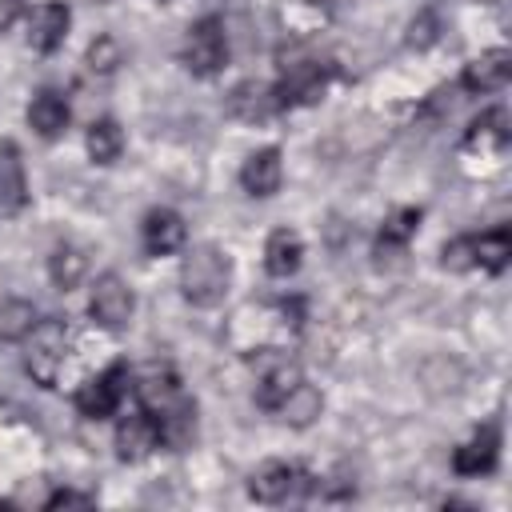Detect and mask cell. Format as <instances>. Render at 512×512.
<instances>
[{
	"instance_id": "14",
	"label": "cell",
	"mask_w": 512,
	"mask_h": 512,
	"mask_svg": "<svg viewBox=\"0 0 512 512\" xmlns=\"http://www.w3.org/2000/svg\"><path fill=\"white\" fill-rule=\"evenodd\" d=\"M228 112L236 120H248V124H260L268 116L280 112V100H276V88L264 84V80H244L228 92Z\"/></svg>"
},
{
	"instance_id": "26",
	"label": "cell",
	"mask_w": 512,
	"mask_h": 512,
	"mask_svg": "<svg viewBox=\"0 0 512 512\" xmlns=\"http://www.w3.org/2000/svg\"><path fill=\"white\" fill-rule=\"evenodd\" d=\"M84 64H88L96 76H108V72H116V68L124 64V48H120V40H116V36H108V32H100V36L88 44V52H84Z\"/></svg>"
},
{
	"instance_id": "18",
	"label": "cell",
	"mask_w": 512,
	"mask_h": 512,
	"mask_svg": "<svg viewBox=\"0 0 512 512\" xmlns=\"http://www.w3.org/2000/svg\"><path fill=\"white\" fill-rule=\"evenodd\" d=\"M300 260H304V240H300V232L276 228V232L268 236V244H264V268H268V276L288 280V276L300 268Z\"/></svg>"
},
{
	"instance_id": "30",
	"label": "cell",
	"mask_w": 512,
	"mask_h": 512,
	"mask_svg": "<svg viewBox=\"0 0 512 512\" xmlns=\"http://www.w3.org/2000/svg\"><path fill=\"white\" fill-rule=\"evenodd\" d=\"M24 8H28V0H0V32H8L24 16Z\"/></svg>"
},
{
	"instance_id": "13",
	"label": "cell",
	"mask_w": 512,
	"mask_h": 512,
	"mask_svg": "<svg viewBox=\"0 0 512 512\" xmlns=\"http://www.w3.org/2000/svg\"><path fill=\"white\" fill-rule=\"evenodd\" d=\"M140 240H144V252L148 256H168L176 248H184L188 240V228H184V216L172 212V208H152L140 224Z\"/></svg>"
},
{
	"instance_id": "16",
	"label": "cell",
	"mask_w": 512,
	"mask_h": 512,
	"mask_svg": "<svg viewBox=\"0 0 512 512\" xmlns=\"http://www.w3.org/2000/svg\"><path fill=\"white\" fill-rule=\"evenodd\" d=\"M28 204V176H24V160L20 148L12 140L0 144V216H12Z\"/></svg>"
},
{
	"instance_id": "2",
	"label": "cell",
	"mask_w": 512,
	"mask_h": 512,
	"mask_svg": "<svg viewBox=\"0 0 512 512\" xmlns=\"http://www.w3.org/2000/svg\"><path fill=\"white\" fill-rule=\"evenodd\" d=\"M24 368L40 388H52L60 380V368L68 360V324L64 320H36V328L24 336Z\"/></svg>"
},
{
	"instance_id": "11",
	"label": "cell",
	"mask_w": 512,
	"mask_h": 512,
	"mask_svg": "<svg viewBox=\"0 0 512 512\" xmlns=\"http://www.w3.org/2000/svg\"><path fill=\"white\" fill-rule=\"evenodd\" d=\"M508 76H512V52L508 48H488V52H480L476 60H468L464 64V72H460V88L464 92H500L504 84H508Z\"/></svg>"
},
{
	"instance_id": "27",
	"label": "cell",
	"mask_w": 512,
	"mask_h": 512,
	"mask_svg": "<svg viewBox=\"0 0 512 512\" xmlns=\"http://www.w3.org/2000/svg\"><path fill=\"white\" fill-rule=\"evenodd\" d=\"M440 40V20H436V12H416L412 20H408V32H404V44L412 48V52H428L432 44Z\"/></svg>"
},
{
	"instance_id": "9",
	"label": "cell",
	"mask_w": 512,
	"mask_h": 512,
	"mask_svg": "<svg viewBox=\"0 0 512 512\" xmlns=\"http://www.w3.org/2000/svg\"><path fill=\"white\" fill-rule=\"evenodd\" d=\"M496 460H500V432H496V424H484L464 444H456L452 472L456 476H488L496 468Z\"/></svg>"
},
{
	"instance_id": "6",
	"label": "cell",
	"mask_w": 512,
	"mask_h": 512,
	"mask_svg": "<svg viewBox=\"0 0 512 512\" xmlns=\"http://www.w3.org/2000/svg\"><path fill=\"white\" fill-rule=\"evenodd\" d=\"M124 396H128V368L112 364V368H104L100 376H92V380H84L76 388V408L88 420H104V416H112L120 408Z\"/></svg>"
},
{
	"instance_id": "31",
	"label": "cell",
	"mask_w": 512,
	"mask_h": 512,
	"mask_svg": "<svg viewBox=\"0 0 512 512\" xmlns=\"http://www.w3.org/2000/svg\"><path fill=\"white\" fill-rule=\"evenodd\" d=\"M92 4H112V0H92Z\"/></svg>"
},
{
	"instance_id": "28",
	"label": "cell",
	"mask_w": 512,
	"mask_h": 512,
	"mask_svg": "<svg viewBox=\"0 0 512 512\" xmlns=\"http://www.w3.org/2000/svg\"><path fill=\"white\" fill-rule=\"evenodd\" d=\"M440 264H444L448 272H468V268H476V244H472V236H452V240L440 248Z\"/></svg>"
},
{
	"instance_id": "29",
	"label": "cell",
	"mask_w": 512,
	"mask_h": 512,
	"mask_svg": "<svg viewBox=\"0 0 512 512\" xmlns=\"http://www.w3.org/2000/svg\"><path fill=\"white\" fill-rule=\"evenodd\" d=\"M92 504H96V496L92 492H76V488H56L44 500V508H92Z\"/></svg>"
},
{
	"instance_id": "20",
	"label": "cell",
	"mask_w": 512,
	"mask_h": 512,
	"mask_svg": "<svg viewBox=\"0 0 512 512\" xmlns=\"http://www.w3.org/2000/svg\"><path fill=\"white\" fill-rule=\"evenodd\" d=\"M320 408H324V396H320L308 380H300V384L280 400L276 416H280L284 424H292V428H308V424L320 416Z\"/></svg>"
},
{
	"instance_id": "10",
	"label": "cell",
	"mask_w": 512,
	"mask_h": 512,
	"mask_svg": "<svg viewBox=\"0 0 512 512\" xmlns=\"http://www.w3.org/2000/svg\"><path fill=\"white\" fill-rule=\"evenodd\" d=\"M160 448V428H156V420L140 408V412H128L120 424H116V456L124 460V464H140V460H148L152 452Z\"/></svg>"
},
{
	"instance_id": "21",
	"label": "cell",
	"mask_w": 512,
	"mask_h": 512,
	"mask_svg": "<svg viewBox=\"0 0 512 512\" xmlns=\"http://www.w3.org/2000/svg\"><path fill=\"white\" fill-rule=\"evenodd\" d=\"M508 112L504 108H488V112H480L476 120H472V128H468V148H480V152H504L508 148Z\"/></svg>"
},
{
	"instance_id": "3",
	"label": "cell",
	"mask_w": 512,
	"mask_h": 512,
	"mask_svg": "<svg viewBox=\"0 0 512 512\" xmlns=\"http://www.w3.org/2000/svg\"><path fill=\"white\" fill-rule=\"evenodd\" d=\"M184 68L192 76H216L228 64V32L220 16H200L188 36H184V52H180Z\"/></svg>"
},
{
	"instance_id": "15",
	"label": "cell",
	"mask_w": 512,
	"mask_h": 512,
	"mask_svg": "<svg viewBox=\"0 0 512 512\" xmlns=\"http://www.w3.org/2000/svg\"><path fill=\"white\" fill-rule=\"evenodd\" d=\"M280 180H284L280 148H256V152L244 160V168H240V188H244L248 196H256V200L272 196V192L280 188Z\"/></svg>"
},
{
	"instance_id": "22",
	"label": "cell",
	"mask_w": 512,
	"mask_h": 512,
	"mask_svg": "<svg viewBox=\"0 0 512 512\" xmlns=\"http://www.w3.org/2000/svg\"><path fill=\"white\" fill-rule=\"evenodd\" d=\"M84 148H88V160L92 164H116L120 152H124V132L116 120H92L88 124V136H84Z\"/></svg>"
},
{
	"instance_id": "19",
	"label": "cell",
	"mask_w": 512,
	"mask_h": 512,
	"mask_svg": "<svg viewBox=\"0 0 512 512\" xmlns=\"http://www.w3.org/2000/svg\"><path fill=\"white\" fill-rule=\"evenodd\" d=\"M84 272H88L84 248H76V244H56V248H52V256H48V280H52L60 292H72V288L84 280Z\"/></svg>"
},
{
	"instance_id": "1",
	"label": "cell",
	"mask_w": 512,
	"mask_h": 512,
	"mask_svg": "<svg viewBox=\"0 0 512 512\" xmlns=\"http://www.w3.org/2000/svg\"><path fill=\"white\" fill-rule=\"evenodd\" d=\"M232 264L216 244H196L180 264V292L192 308H216L228 292Z\"/></svg>"
},
{
	"instance_id": "17",
	"label": "cell",
	"mask_w": 512,
	"mask_h": 512,
	"mask_svg": "<svg viewBox=\"0 0 512 512\" xmlns=\"http://www.w3.org/2000/svg\"><path fill=\"white\" fill-rule=\"evenodd\" d=\"M28 128L36 136H44V140L60 136L68 128V100L60 92H52V88H40L32 96V104H28Z\"/></svg>"
},
{
	"instance_id": "7",
	"label": "cell",
	"mask_w": 512,
	"mask_h": 512,
	"mask_svg": "<svg viewBox=\"0 0 512 512\" xmlns=\"http://www.w3.org/2000/svg\"><path fill=\"white\" fill-rule=\"evenodd\" d=\"M272 352V348H268ZM304 380V372H300V364L292 360V356H280V352H272V356H260V376H256V404L264 408V412H276L280 408V400L296 388Z\"/></svg>"
},
{
	"instance_id": "25",
	"label": "cell",
	"mask_w": 512,
	"mask_h": 512,
	"mask_svg": "<svg viewBox=\"0 0 512 512\" xmlns=\"http://www.w3.org/2000/svg\"><path fill=\"white\" fill-rule=\"evenodd\" d=\"M416 228H420V208H396V212L384 220V228H380L376 256H384V252H400V248L416 236Z\"/></svg>"
},
{
	"instance_id": "4",
	"label": "cell",
	"mask_w": 512,
	"mask_h": 512,
	"mask_svg": "<svg viewBox=\"0 0 512 512\" xmlns=\"http://www.w3.org/2000/svg\"><path fill=\"white\" fill-rule=\"evenodd\" d=\"M332 64L328 60H316V56H308V60H296V64H284V76H280V84H272L276 88V100H280V108H292V104H312V100H320V92L328 88V80H332Z\"/></svg>"
},
{
	"instance_id": "24",
	"label": "cell",
	"mask_w": 512,
	"mask_h": 512,
	"mask_svg": "<svg viewBox=\"0 0 512 512\" xmlns=\"http://www.w3.org/2000/svg\"><path fill=\"white\" fill-rule=\"evenodd\" d=\"M36 304L32 300H20V296H12V300H0V340H8V344H20L32 328H36Z\"/></svg>"
},
{
	"instance_id": "12",
	"label": "cell",
	"mask_w": 512,
	"mask_h": 512,
	"mask_svg": "<svg viewBox=\"0 0 512 512\" xmlns=\"http://www.w3.org/2000/svg\"><path fill=\"white\" fill-rule=\"evenodd\" d=\"M68 24H72V8H68L64 0H44V4L32 12V20H28V44L48 56V52H56V48L64 44Z\"/></svg>"
},
{
	"instance_id": "5",
	"label": "cell",
	"mask_w": 512,
	"mask_h": 512,
	"mask_svg": "<svg viewBox=\"0 0 512 512\" xmlns=\"http://www.w3.org/2000/svg\"><path fill=\"white\" fill-rule=\"evenodd\" d=\"M132 308H136V296L124 276H116V272L96 276V284L88 292V312L100 328H124L132 320Z\"/></svg>"
},
{
	"instance_id": "8",
	"label": "cell",
	"mask_w": 512,
	"mask_h": 512,
	"mask_svg": "<svg viewBox=\"0 0 512 512\" xmlns=\"http://www.w3.org/2000/svg\"><path fill=\"white\" fill-rule=\"evenodd\" d=\"M304 472L296 468V464H288V460H268V464H260L252 476H248V496L256 500V504H284L296 488H304Z\"/></svg>"
},
{
	"instance_id": "23",
	"label": "cell",
	"mask_w": 512,
	"mask_h": 512,
	"mask_svg": "<svg viewBox=\"0 0 512 512\" xmlns=\"http://www.w3.org/2000/svg\"><path fill=\"white\" fill-rule=\"evenodd\" d=\"M472 244H476V268H484L492 276L508 268V260H512V236H508V228H488V232L472 236Z\"/></svg>"
}]
</instances>
